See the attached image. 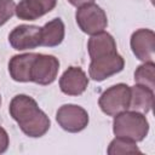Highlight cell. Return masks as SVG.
<instances>
[{
  "instance_id": "1",
  "label": "cell",
  "mask_w": 155,
  "mask_h": 155,
  "mask_svg": "<svg viewBox=\"0 0 155 155\" xmlns=\"http://www.w3.org/2000/svg\"><path fill=\"white\" fill-rule=\"evenodd\" d=\"M8 111L22 132L28 137H42L51 126L48 116L39 108L36 101L30 96H15L10 103Z\"/></svg>"
},
{
  "instance_id": "2",
  "label": "cell",
  "mask_w": 155,
  "mask_h": 155,
  "mask_svg": "<svg viewBox=\"0 0 155 155\" xmlns=\"http://www.w3.org/2000/svg\"><path fill=\"white\" fill-rule=\"evenodd\" d=\"M113 132L116 137H124L136 143L142 142L149 132V122L144 114L134 110H125L115 115Z\"/></svg>"
},
{
  "instance_id": "3",
  "label": "cell",
  "mask_w": 155,
  "mask_h": 155,
  "mask_svg": "<svg viewBox=\"0 0 155 155\" xmlns=\"http://www.w3.org/2000/svg\"><path fill=\"white\" fill-rule=\"evenodd\" d=\"M130 101L131 87L126 84H116L101 94L98 104L104 114L115 116L130 108Z\"/></svg>"
},
{
  "instance_id": "4",
  "label": "cell",
  "mask_w": 155,
  "mask_h": 155,
  "mask_svg": "<svg viewBox=\"0 0 155 155\" xmlns=\"http://www.w3.org/2000/svg\"><path fill=\"white\" fill-rule=\"evenodd\" d=\"M75 19L79 28L88 35L103 31L108 25L107 13L101 6L96 5L94 2H90L78 7Z\"/></svg>"
},
{
  "instance_id": "5",
  "label": "cell",
  "mask_w": 155,
  "mask_h": 155,
  "mask_svg": "<svg viewBox=\"0 0 155 155\" xmlns=\"http://www.w3.org/2000/svg\"><path fill=\"white\" fill-rule=\"evenodd\" d=\"M59 70V61L52 54L36 53L31 71H30V81L38 85H50L52 84Z\"/></svg>"
},
{
  "instance_id": "6",
  "label": "cell",
  "mask_w": 155,
  "mask_h": 155,
  "mask_svg": "<svg viewBox=\"0 0 155 155\" xmlns=\"http://www.w3.org/2000/svg\"><path fill=\"white\" fill-rule=\"evenodd\" d=\"M56 120L64 131L78 133L88 125V114L80 105L64 104L57 110Z\"/></svg>"
},
{
  "instance_id": "7",
  "label": "cell",
  "mask_w": 155,
  "mask_h": 155,
  "mask_svg": "<svg viewBox=\"0 0 155 155\" xmlns=\"http://www.w3.org/2000/svg\"><path fill=\"white\" fill-rule=\"evenodd\" d=\"M125 67L122 56L117 52L109 53L91 59L88 67V75L94 81H103L114 74L120 73Z\"/></svg>"
},
{
  "instance_id": "8",
  "label": "cell",
  "mask_w": 155,
  "mask_h": 155,
  "mask_svg": "<svg viewBox=\"0 0 155 155\" xmlns=\"http://www.w3.org/2000/svg\"><path fill=\"white\" fill-rule=\"evenodd\" d=\"M8 42L17 51L36 48L41 46V27L21 24L10 33Z\"/></svg>"
},
{
  "instance_id": "9",
  "label": "cell",
  "mask_w": 155,
  "mask_h": 155,
  "mask_svg": "<svg viewBox=\"0 0 155 155\" xmlns=\"http://www.w3.org/2000/svg\"><path fill=\"white\" fill-rule=\"evenodd\" d=\"M130 45L133 54L142 62H154L155 34L150 29H138L131 35Z\"/></svg>"
},
{
  "instance_id": "10",
  "label": "cell",
  "mask_w": 155,
  "mask_h": 155,
  "mask_svg": "<svg viewBox=\"0 0 155 155\" xmlns=\"http://www.w3.org/2000/svg\"><path fill=\"white\" fill-rule=\"evenodd\" d=\"M88 85V78L80 67H69L59 79V88L64 94L80 96Z\"/></svg>"
},
{
  "instance_id": "11",
  "label": "cell",
  "mask_w": 155,
  "mask_h": 155,
  "mask_svg": "<svg viewBox=\"0 0 155 155\" xmlns=\"http://www.w3.org/2000/svg\"><path fill=\"white\" fill-rule=\"evenodd\" d=\"M57 0H21L15 15L23 21H35L56 7Z\"/></svg>"
},
{
  "instance_id": "12",
  "label": "cell",
  "mask_w": 155,
  "mask_h": 155,
  "mask_svg": "<svg viewBox=\"0 0 155 155\" xmlns=\"http://www.w3.org/2000/svg\"><path fill=\"white\" fill-rule=\"evenodd\" d=\"M35 56L36 53H22L13 56L8 62L10 76L18 82H29Z\"/></svg>"
},
{
  "instance_id": "13",
  "label": "cell",
  "mask_w": 155,
  "mask_h": 155,
  "mask_svg": "<svg viewBox=\"0 0 155 155\" xmlns=\"http://www.w3.org/2000/svg\"><path fill=\"white\" fill-rule=\"evenodd\" d=\"M87 50L91 59L105 56L109 53L117 52L116 51V42L115 39L107 31H99L97 34L91 35L87 42Z\"/></svg>"
},
{
  "instance_id": "14",
  "label": "cell",
  "mask_w": 155,
  "mask_h": 155,
  "mask_svg": "<svg viewBox=\"0 0 155 155\" xmlns=\"http://www.w3.org/2000/svg\"><path fill=\"white\" fill-rule=\"evenodd\" d=\"M154 104V90L136 84L131 87V101L130 108L134 111H139L142 114H147L151 110Z\"/></svg>"
},
{
  "instance_id": "15",
  "label": "cell",
  "mask_w": 155,
  "mask_h": 155,
  "mask_svg": "<svg viewBox=\"0 0 155 155\" xmlns=\"http://www.w3.org/2000/svg\"><path fill=\"white\" fill-rule=\"evenodd\" d=\"M65 34V27L61 18H53L41 27V46L54 47L58 46Z\"/></svg>"
},
{
  "instance_id": "16",
  "label": "cell",
  "mask_w": 155,
  "mask_h": 155,
  "mask_svg": "<svg viewBox=\"0 0 155 155\" xmlns=\"http://www.w3.org/2000/svg\"><path fill=\"white\" fill-rule=\"evenodd\" d=\"M108 154L109 155H119V154H140L142 151L137 147L134 140L124 138V137H115L109 147H108Z\"/></svg>"
},
{
  "instance_id": "17",
  "label": "cell",
  "mask_w": 155,
  "mask_h": 155,
  "mask_svg": "<svg viewBox=\"0 0 155 155\" xmlns=\"http://www.w3.org/2000/svg\"><path fill=\"white\" fill-rule=\"evenodd\" d=\"M155 64L154 62H144L134 71L136 84L144 85L151 90L155 87Z\"/></svg>"
},
{
  "instance_id": "18",
  "label": "cell",
  "mask_w": 155,
  "mask_h": 155,
  "mask_svg": "<svg viewBox=\"0 0 155 155\" xmlns=\"http://www.w3.org/2000/svg\"><path fill=\"white\" fill-rule=\"evenodd\" d=\"M16 11V4L13 0H0V27L4 25Z\"/></svg>"
},
{
  "instance_id": "19",
  "label": "cell",
  "mask_w": 155,
  "mask_h": 155,
  "mask_svg": "<svg viewBox=\"0 0 155 155\" xmlns=\"http://www.w3.org/2000/svg\"><path fill=\"white\" fill-rule=\"evenodd\" d=\"M8 145H10L8 134H7L6 130L0 126V154L5 153V151L8 149Z\"/></svg>"
},
{
  "instance_id": "20",
  "label": "cell",
  "mask_w": 155,
  "mask_h": 155,
  "mask_svg": "<svg viewBox=\"0 0 155 155\" xmlns=\"http://www.w3.org/2000/svg\"><path fill=\"white\" fill-rule=\"evenodd\" d=\"M68 2L75 7H80L82 5L90 4V2H94V0H68Z\"/></svg>"
},
{
  "instance_id": "21",
  "label": "cell",
  "mask_w": 155,
  "mask_h": 155,
  "mask_svg": "<svg viewBox=\"0 0 155 155\" xmlns=\"http://www.w3.org/2000/svg\"><path fill=\"white\" fill-rule=\"evenodd\" d=\"M0 105H1V96H0Z\"/></svg>"
}]
</instances>
